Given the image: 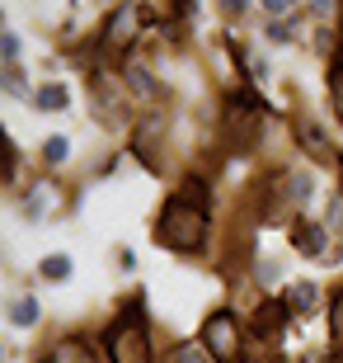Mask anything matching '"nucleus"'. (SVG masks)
<instances>
[{"mask_svg": "<svg viewBox=\"0 0 343 363\" xmlns=\"http://www.w3.org/2000/svg\"><path fill=\"white\" fill-rule=\"evenodd\" d=\"M156 236L165 245H174V250H198L202 236H207V213L193 208L188 199H170V203H165V213H160Z\"/></svg>", "mask_w": 343, "mask_h": 363, "instance_id": "nucleus-1", "label": "nucleus"}, {"mask_svg": "<svg viewBox=\"0 0 343 363\" xmlns=\"http://www.w3.org/2000/svg\"><path fill=\"white\" fill-rule=\"evenodd\" d=\"M226 128H231V147L245 151L259 137V128H264V104L254 99L250 90H240L226 99Z\"/></svg>", "mask_w": 343, "mask_h": 363, "instance_id": "nucleus-2", "label": "nucleus"}, {"mask_svg": "<svg viewBox=\"0 0 343 363\" xmlns=\"http://www.w3.org/2000/svg\"><path fill=\"white\" fill-rule=\"evenodd\" d=\"M108 350H113V363H141L146 359L151 340H146V325H141V316H136V302L127 307V316L108 330Z\"/></svg>", "mask_w": 343, "mask_h": 363, "instance_id": "nucleus-3", "label": "nucleus"}, {"mask_svg": "<svg viewBox=\"0 0 343 363\" xmlns=\"http://www.w3.org/2000/svg\"><path fill=\"white\" fill-rule=\"evenodd\" d=\"M202 345H207L211 354L221 363H236V321H231V311H216V316H207V325H202Z\"/></svg>", "mask_w": 343, "mask_h": 363, "instance_id": "nucleus-4", "label": "nucleus"}, {"mask_svg": "<svg viewBox=\"0 0 343 363\" xmlns=\"http://www.w3.org/2000/svg\"><path fill=\"white\" fill-rule=\"evenodd\" d=\"M291 250H301L306 259H320L325 255V227H315V222H296V227H291Z\"/></svg>", "mask_w": 343, "mask_h": 363, "instance_id": "nucleus-5", "label": "nucleus"}, {"mask_svg": "<svg viewBox=\"0 0 343 363\" xmlns=\"http://www.w3.org/2000/svg\"><path fill=\"white\" fill-rule=\"evenodd\" d=\"M287 321H291V307H287V302H277V297L254 311V330H259V335H277Z\"/></svg>", "mask_w": 343, "mask_h": 363, "instance_id": "nucleus-6", "label": "nucleus"}, {"mask_svg": "<svg viewBox=\"0 0 343 363\" xmlns=\"http://www.w3.org/2000/svg\"><path fill=\"white\" fill-rule=\"evenodd\" d=\"M291 307V316H306V311L315 307V283H291L287 288V297H282Z\"/></svg>", "mask_w": 343, "mask_h": 363, "instance_id": "nucleus-7", "label": "nucleus"}, {"mask_svg": "<svg viewBox=\"0 0 343 363\" xmlns=\"http://www.w3.org/2000/svg\"><path fill=\"white\" fill-rule=\"evenodd\" d=\"M132 33H136V10H122L118 24H108V43H118V48H127Z\"/></svg>", "mask_w": 343, "mask_h": 363, "instance_id": "nucleus-8", "label": "nucleus"}, {"mask_svg": "<svg viewBox=\"0 0 343 363\" xmlns=\"http://www.w3.org/2000/svg\"><path fill=\"white\" fill-rule=\"evenodd\" d=\"M38 316H42V311H38V302H33V297H19V302H14V311H10L14 325H33Z\"/></svg>", "mask_w": 343, "mask_h": 363, "instance_id": "nucleus-9", "label": "nucleus"}, {"mask_svg": "<svg viewBox=\"0 0 343 363\" xmlns=\"http://www.w3.org/2000/svg\"><path fill=\"white\" fill-rule=\"evenodd\" d=\"M38 108H47V113L66 108V90H62V85H42L38 90Z\"/></svg>", "mask_w": 343, "mask_h": 363, "instance_id": "nucleus-10", "label": "nucleus"}, {"mask_svg": "<svg viewBox=\"0 0 343 363\" xmlns=\"http://www.w3.org/2000/svg\"><path fill=\"white\" fill-rule=\"evenodd\" d=\"M38 274H42V279H52V283H62V279L71 274V259H66V255H47Z\"/></svg>", "mask_w": 343, "mask_h": 363, "instance_id": "nucleus-11", "label": "nucleus"}, {"mask_svg": "<svg viewBox=\"0 0 343 363\" xmlns=\"http://www.w3.org/2000/svg\"><path fill=\"white\" fill-rule=\"evenodd\" d=\"M47 363H90V354H85V345H62Z\"/></svg>", "mask_w": 343, "mask_h": 363, "instance_id": "nucleus-12", "label": "nucleus"}, {"mask_svg": "<svg viewBox=\"0 0 343 363\" xmlns=\"http://www.w3.org/2000/svg\"><path fill=\"white\" fill-rule=\"evenodd\" d=\"M179 199H193V208H202V213H207V184H202V179H188Z\"/></svg>", "mask_w": 343, "mask_h": 363, "instance_id": "nucleus-13", "label": "nucleus"}, {"mask_svg": "<svg viewBox=\"0 0 343 363\" xmlns=\"http://www.w3.org/2000/svg\"><path fill=\"white\" fill-rule=\"evenodd\" d=\"M330 330H334V345H343V293L334 297V316H330Z\"/></svg>", "mask_w": 343, "mask_h": 363, "instance_id": "nucleus-14", "label": "nucleus"}, {"mask_svg": "<svg viewBox=\"0 0 343 363\" xmlns=\"http://www.w3.org/2000/svg\"><path fill=\"white\" fill-rule=\"evenodd\" d=\"M334 108H339V118H343V57L334 62Z\"/></svg>", "mask_w": 343, "mask_h": 363, "instance_id": "nucleus-15", "label": "nucleus"}, {"mask_svg": "<svg viewBox=\"0 0 343 363\" xmlns=\"http://www.w3.org/2000/svg\"><path fill=\"white\" fill-rule=\"evenodd\" d=\"M42 156H47V161H62V156H66V137H52V142H47V147H42Z\"/></svg>", "mask_w": 343, "mask_h": 363, "instance_id": "nucleus-16", "label": "nucleus"}, {"mask_svg": "<svg viewBox=\"0 0 343 363\" xmlns=\"http://www.w3.org/2000/svg\"><path fill=\"white\" fill-rule=\"evenodd\" d=\"M0 52H5V62L14 67V57H19V38H14V33H5V38H0Z\"/></svg>", "mask_w": 343, "mask_h": 363, "instance_id": "nucleus-17", "label": "nucleus"}, {"mask_svg": "<svg viewBox=\"0 0 343 363\" xmlns=\"http://www.w3.org/2000/svg\"><path fill=\"white\" fill-rule=\"evenodd\" d=\"M132 85H136V94H156V81L146 71H132Z\"/></svg>", "mask_w": 343, "mask_h": 363, "instance_id": "nucleus-18", "label": "nucleus"}, {"mask_svg": "<svg viewBox=\"0 0 343 363\" xmlns=\"http://www.w3.org/2000/svg\"><path fill=\"white\" fill-rule=\"evenodd\" d=\"M310 194V175H291V199H306Z\"/></svg>", "mask_w": 343, "mask_h": 363, "instance_id": "nucleus-19", "label": "nucleus"}, {"mask_svg": "<svg viewBox=\"0 0 343 363\" xmlns=\"http://www.w3.org/2000/svg\"><path fill=\"white\" fill-rule=\"evenodd\" d=\"M5 85H10V94H24V76H19V71H5Z\"/></svg>", "mask_w": 343, "mask_h": 363, "instance_id": "nucleus-20", "label": "nucleus"}, {"mask_svg": "<svg viewBox=\"0 0 343 363\" xmlns=\"http://www.w3.org/2000/svg\"><path fill=\"white\" fill-rule=\"evenodd\" d=\"M174 363H207V359H202V350L188 345V350H179V359H174Z\"/></svg>", "mask_w": 343, "mask_h": 363, "instance_id": "nucleus-21", "label": "nucleus"}, {"mask_svg": "<svg viewBox=\"0 0 343 363\" xmlns=\"http://www.w3.org/2000/svg\"><path fill=\"white\" fill-rule=\"evenodd\" d=\"M264 10H268V14H287L291 0H264Z\"/></svg>", "mask_w": 343, "mask_h": 363, "instance_id": "nucleus-22", "label": "nucleus"}, {"mask_svg": "<svg viewBox=\"0 0 343 363\" xmlns=\"http://www.w3.org/2000/svg\"><path fill=\"white\" fill-rule=\"evenodd\" d=\"M221 10H231V19H236V14L245 10V0H221Z\"/></svg>", "mask_w": 343, "mask_h": 363, "instance_id": "nucleus-23", "label": "nucleus"}, {"mask_svg": "<svg viewBox=\"0 0 343 363\" xmlns=\"http://www.w3.org/2000/svg\"><path fill=\"white\" fill-rule=\"evenodd\" d=\"M315 5H320V10H330V0H315Z\"/></svg>", "mask_w": 343, "mask_h": 363, "instance_id": "nucleus-24", "label": "nucleus"}, {"mask_svg": "<svg viewBox=\"0 0 343 363\" xmlns=\"http://www.w3.org/2000/svg\"><path fill=\"white\" fill-rule=\"evenodd\" d=\"M339 165H343V161H339Z\"/></svg>", "mask_w": 343, "mask_h": 363, "instance_id": "nucleus-25", "label": "nucleus"}]
</instances>
